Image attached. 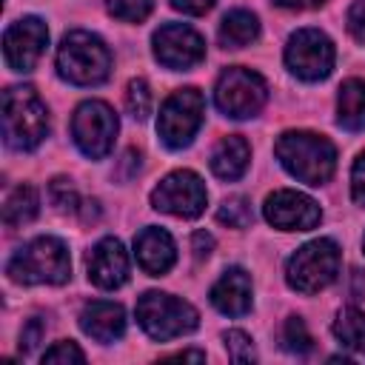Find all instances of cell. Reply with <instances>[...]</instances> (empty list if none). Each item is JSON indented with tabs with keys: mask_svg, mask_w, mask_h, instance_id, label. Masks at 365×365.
<instances>
[{
	"mask_svg": "<svg viewBox=\"0 0 365 365\" xmlns=\"http://www.w3.org/2000/svg\"><path fill=\"white\" fill-rule=\"evenodd\" d=\"M282 168L305 185H322L336 168V148L328 137L314 131H282L274 143Z\"/></svg>",
	"mask_w": 365,
	"mask_h": 365,
	"instance_id": "1",
	"label": "cell"
},
{
	"mask_svg": "<svg viewBox=\"0 0 365 365\" xmlns=\"http://www.w3.org/2000/svg\"><path fill=\"white\" fill-rule=\"evenodd\" d=\"M3 140L14 151L37 148L48 134V108L31 86L3 91Z\"/></svg>",
	"mask_w": 365,
	"mask_h": 365,
	"instance_id": "2",
	"label": "cell"
},
{
	"mask_svg": "<svg viewBox=\"0 0 365 365\" xmlns=\"http://www.w3.org/2000/svg\"><path fill=\"white\" fill-rule=\"evenodd\" d=\"M6 274L20 285H63L71 277L68 248L57 237H34L14 251Z\"/></svg>",
	"mask_w": 365,
	"mask_h": 365,
	"instance_id": "3",
	"label": "cell"
},
{
	"mask_svg": "<svg viewBox=\"0 0 365 365\" xmlns=\"http://www.w3.org/2000/svg\"><path fill=\"white\" fill-rule=\"evenodd\" d=\"M57 71L74 86H100L111 74V51L91 31H68L57 48Z\"/></svg>",
	"mask_w": 365,
	"mask_h": 365,
	"instance_id": "4",
	"label": "cell"
},
{
	"mask_svg": "<svg viewBox=\"0 0 365 365\" xmlns=\"http://www.w3.org/2000/svg\"><path fill=\"white\" fill-rule=\"evenodd\" d=\"M339 245L328 237L311 240L297 248L285 265V279L299 294H317L328 288L339 274Z\"/></svg>",
	"mask_w": 365,
	"mask_h": 365,
	"instance_id": "5",
	"label": "cell"
},
{
	"mask_svg": "<svg viewBox=\"0 0 365 365\" xmlns=\"http://www.w3.org/2000/svg\"><path fill=\"white\" fill-rule=\"evenodd\" d=\"M137 322L151 339H174L191 334L200 325V314L191 302L177 299L163 291H145L137 299Z\"/></svg>",
	"mask_w": 365,
	"mask_h": 365,
	"instance_id": "6",
	"label": "cell"
},
{
	"mask_svg": "<svg viewBox=\"0 0 365 365\" xmlns=\"http://www.w3.org/2000/svg\"><path fill=\"white\" fill-rule=\"evenodd\" d=\"M268 100V83L242 66H231L220 74L214 86V103L217 108L231 120H248L254 117Z\"/></svg>",
	"mask_w": 365,
	"mask_h": 365,
	"instance_id": "7",
	"label": "cell"
},
{
	"mask_svg": "<svg viewBox=\"0 0 365 365\" xmlns=\"http://www.w3.org/2000/svg\"><path fill=\"white\" fill-rule=\"evenodd\" d=\"M205 120V97L200 88H177L160 108L157 134L168 148H185Z\"/></svg>",
	"mask_w": 365,
	"mask_h": 365,
	"instance_id": "8",
	"label": "cell"
},
{
	"mask_svg": "<svg viewBox=\"0 0 365 365\" xmlns=\"http://www.w3.org/2000/svg\"><path fill=\"white\" fill-rule=\"evenodd\" d=\"M336 60V48L331 43V37L319 29H299L288 37L285 46V66L294 77L305 80V83H317L325 80L334 68Z\"/></svg>",
	"mask_w": 365,
	"mask_h": 365,
	"instance_id": "9",
	"label": "cell"
},
{
	"mask_svg": "<svg viewBox=\"0 0 365 365\" xmlns=\"http://www.w3.org/2000/svg\"><path fill=\"white\" fill-rule=\"evenodd\" d=\"M117 114L108 103L103 100H86L74 108L71 117V137L77 143V148L88 157V160H103L117 137Z\"/></svg>",
	"mask_w": 365,
	"mask_h": 365,
	"instance_id": "10",
	"label": "cell"
},
{
	"mask_svg": "<svg viewBox=\"0 0 365 365\" xmlns=\"http://www.w3.org/2000/svg\"><path fill=\"white\" fill-rule=\"evenodd\" d=\"M205 202H208V191H205L200 174H194L188 168L171 171L151 191V205L157 211L171 214V217H182V220L200 217L205 211Z\"/></svg>",
	"mask_w": 365,
	"mask_h": 365,
	"instance_id": "11",
	"label": "cell"
},
{
	"mask_svg": "<svg viewBox=\"0 0 365 365\" xmlns=\"http://www.w3.org/2000/svg\"><path fill=\"white\" fill-rule=\"evenodd\" d=\"M151 43H154V57L165 68H174V71H185V68L202 63V57H205V40L191 26H182V23L160 26L154 31Z\"/></svg>",
	"mask_w": 365,
	"mask_h": 365,
	"instance_id": "12",
	"label": "cell"
},
{
	"mask_svg": "<svg viewBox=\"0 0 365 365\" xmlns=\"http://www.w3.org/2000/svg\"><path fill=\"white\" fill-rule=\"evenodd\" d=\"M48 43V29L40 17H23L11 23L3 34V57L11 71H31L43 57Z\"/></svg>",
	"mask_w": 365,
	"mask_h": 365,
	"instance_id": "13",
	"label": "cell"
},
{
	"mask_svg": "<svg viewBox=\"0 0 365 365\" xmlns=\"http://www.w3.org/2000/svg\"><path fill=\"white\" fill-rule=\"evenodd\" d=\"M262 214L279 231H308L322 220L319 205L308 194H299L291 188H279V191L268 194Z\"/></svg>",
	"mask_w": 365,
	"mask_h": 365,
	"instance_id": "14",
	"label": "cell"
},
{
	"mask_svg": "<svg viewBox=\"0 0 365 365\" xmlns=\"http://www.w3.org/2000/svg\"><path fill=\"white\" fill-rule=\"evenodd\" d=\"M88 279L97 288H120L128 279V254L117 237H103L88 251Z\"/></svg>",
	"mask_w": 365,
	"mask_h": 365,
	"instance_id": "15",
	"label": "cell"
},
{
	"mask_svg": "<svg viewBox=\"0 0 365 365\" xmlns=\"http://www.w3.org/2000/svg\"><path fill=\"white\" fill-rule=\"evenodd\" d=\"M134 251H137L140 268L151 277H163L177 259V245H174L171 234L165 228H157V225H148L137 234Z\"/></svg>",
	"mask_w": 365,
	"mask_h": 365,
	"instance_id": "16",
	"label": "cell"
},
{
	"mask_svg": "<svg viewBox=\"0 0 365 365\" xmlns=\"http://www.w3.org/2000/svg\"><path fill=\"white\" fill-rule=\"evenodd\" d=\"M211 305L225 317H242L251 311V277L245 268H228L211 288Z\"/></svg>",
	"mask_w": 365,
	"mask_h": 365,
	"instance_id": "17",
	"label": "cell"
},
{
	"mask_svg": "<svg viewBox=\"0 0 365 365\" xmlns=\"http://www.w3.org/2000/svg\"><path fill=\"white\" fill-rule=\"evenodd\" d=\"M80 328L97 342H114L125 334V311L120 302L94 299L80 311Z\"/></svg>",
	"mask_w": 365,
	"mask_h": 365,
	"instance_id": "18",
	"label": "cell"
},
{
	"mask_svg": "<svg viewBox=\"0 0 365 365\" xmlns=\"http://www.w3.org/2000/svg\"><path fill=\"white\" fill-rule=\"evenodd\" d=\"M251 163V145L240 134L222 137L211 151V171L220 180H240Z\"/></svg>",
	"mask_w": 365,
	"mask_h": 365,
	"instance_id": "19",
	"label": "cell"
},
{
	"mask_svg": "<svg viewBox=\"0 0 365 365\" xmlns=\"http://www.w3.org/2000/svg\"><path fill=\"white\" fill-rule=\"evenodd\" d=\"M336 123L348 131L365 128V80L351 77L339 86L336 94Z\"/></svg>",
	"mask_w": 365,
	"mask_h": 365,
	"instance_id": "20",
	"label": "cell"
},
{
	"mask_svg": "<svg viewBox=\"0 0 365 365\" xmlns=\"http://www.w3.org/2000/svg\"><path fill=\"white\" fill-rule=\"evenodd\" d=\"M257 37H259V20L254 11H245V9L228 11L217 31V40L222 48H242V46L254 43Z\"/></svg>",
	"mask_w": 365,
	"mask_h": 365,
	"instance_id": "21",
	"label": "cell"
},
{
	"mask_svg": "<svg viewBox=\"0 0 365 365\" xmlns=\"http://www.w3.org/2000/svg\"><path fill=\"white\" fill-rule=\"evenodd\" d=\"M40 211V197H37V188L34 185H17L9 197H6V205H3V222L6 225H26L37 217Z\"/></svg>",
	"mask_w": 365,
	"mask_h": 365,
	"instance_id": "22",
	"label": "cell"
},
{
	"mask_svg": "<svg viewBox=\"0 0 365 365\" xmlns=\"http://www.w3.org/2000/svg\"><path fill=\"white\" fill-rule=\"evenodd\" d=\"M334 336L342 348L365 356V314L356 308H342L334 319Z\"/></svg>",
	"mask_w": 365,
	"mask_h": 365,
	"instance_id": "23",
	"label": "cell"
},
{
	"mask_svg": "<svg viewBox=\"0 0 365 365\" xmlns=\"http://www.w3.org/2000/svg\"><path fill=\"white\" fill-rule=\"evenodd\" d=\"M282 348L288 354H297V356L311 354L314 336L308 334V328H305V322L299 317H288L285 319V325H282Z\"/></svg>",
	"mask_w": 365,
	"mask_h": 365,
	"instance_id": "24",
	"label": "cell"
},
{
	"mask_svg": "<svg viewBox=\"0 0 365 365\" xmlns=\"http://www.w3.org/2000/svg\"><path fill=\"white\" fill-rule=\"evenodd\" d=\"M217 220L228 228H248L254 222V211L251 202L245 197H228L220 208H217Z\"/></svg>",
	"mask_w": 365,
	"mask_h": 365,
	"instance_id": "25",
	"label": "cell"
},
{
	"mask_svg": "<svg viewBox=\"0 0 365 365\" xmlns=\"http://www.w3.org/2000/svg\"><path fill=\"white\" fill-rule=\"evenodd\" d=\"M125 111L134 120H145L151 114V88L143 77L128 80V86H125Z\"/></svg>",
	"mask_w": 365,
	"mask_h": 365,
	"instance_id": "26",
	"label": "cell"
},
{
	"mask_svg": "<svg viewBox=\"0 0 365 365\" xmlns=\"http://www.w3.org/2000/svg\"><path fill=\"white\" fill-rule=\"evenodd\" d=\"M106 9L123 23H140L151 14V0H106Z\"/></svg>",
	"mask_w": 365,
	"mask_h": 365,
	"instance_id": "27",
	"label": "cell"
},
{
	"mask_svg": "<svg viewBox=\"0 0 365 365\" xmlns=\"http://www.w3.org/2000/svg\"><path fill=\"white\" fill-rule=\"evenodd\" d=\"M222 342H225V351H228V356L234 359V362H254L257 359V354H254V342H251V336L245 334V331H225L222 334Z\"/></svg>",
	"mask_w": 365,
	"mask_h": 365,
	"instance_id": "28",
	"label": "cell"
},
{
	"mask_svg": "<svg viewBox=\"0 0 365 365\" xmlns=\"http://www.w3.org/2000/svg\"><path fill=\"white\" fill-rule=\"evenodd\" d=\"M83 365L86 362V354L77 348V342L71 339H63V342H54L46 354H43V365Z\"/></svg>",
	"mask_w": 365,
	"mask_h": 365,
	"instance_id": "29",
	"label": "cell"
},
{
	"mask_svg": "<svg viewBox=\"0 0 365 365\" xmlns=\"http://www.w3.org/2000/svg\"><path fill=\"white\" fill-rule=\"evenodd\" d=\"M48 197H51V202H54L60 211H77V208H80V197H77L71 180H66V177H54V180H51Z\"/></svg>",
	"mask_w": 365,
	"mask_h": 365,
	"instance_id": "30",
	"label": "cell"
},
{
	"mask_svg": "<svg viewBox=\"0 0 365 365\" xmlns=\"http://www.w3.org/2000/svg\"><path fill=\"white\" fill-rule=\"evenodd\" d=\"M351 197L356 205L365 208V151L354 160V168H351Z\"/></svg>",
	"mask_w": 365,
	"mask_h": 365,
	"instance_id": "31",
	"label": "cell"
},
{
	"mask_svg": "<svg viewBox=\"0 0 365 365\" xmlns=\"http://www.w3.org/2000/svg\"><path fill=\"white\" fill-rule=\"evenodd\" d=\"M40 339H43V322H40L37 317H31V319L23 325V331H20V351H23V354H31Z\"/></svg>",
	"mask_w": 365,
	"mask_h": 365,
	"instance_id": "32",
	"label": "cell"
},
{
	"mask_svg": "<svg viewBox=\"0 0 365 365\" xmlns=\"http://www.w3.org/2000/svg\"><path fill=\"white\" fill-rule=\"evenodd\" d=\"M348 31L356 43H365V0H356L348 9Z\"/></svg>",
	"mask_w": 365,
	"mask_h": 365,
	"instance_id": "33",
	"label": "cell"
},
{
	"mask_svg": "<svg viewBox=\"0 0 365 365\" xmlns=\"http://www.w3.org/2000/svg\"><path fill=\"white\" fill-rule=\"evenodd\" d=\"M214 3L217 0H171V9H177V11H182V14H205V11H211L214 9Z\"/></svg>",
	"mask_w": 365,
	"mask_h": 365,
	"instance_id": "34",
	"label": "cell"
},
{
	"mask_svg": "<svg viewBox=\"0 0 365 365\" xmlns=\"http://www.w3.org/2000/svg\"><path fill=\"white\" fill-rule=\"evenodd\" d=\"M191 251H194L197 259H205V257L214 251V237L205 234V231H197V234L191 237Z\"/></svg>",
	"mask_w": 365,
	"mask_h": 365,
	"instance_id": "35",
	"label": "cell"
},
{
	"mask_svg": "<svg viewBox=\"0 0 365 365\" xmlns=\"http://www.w3.org/2000/svg\"><path fill=\"white\" fill-rule=\"evenodd\" d=\"M279 9H291V11H302V9H314V6H322L325 0H274Z\"/></svg>",
	"mask_w": 365,
	"mask_h": 365,
	"instance_id": "36",
	"label": "cell"
},
{
	"mask_svg": "<svg viewBox=\"0 0 365 365\" xmlns=\"http://www.w3.org/2000/svg\"><path fill=\"white\" fill-rule=\"evenodd\" d=\"M165 359H194V362H202L205 351H177V354H168Z\"/></svg>",
	"mask_w": 365,
	"mask_h": 365,
	"instance_id": "37",
	"label": "cell"
},
{
	"mask_svg": "<svg viewBox=\"0 0 365 365\" xmlns=\"http://www.w3.org/2000/svg\"><path fill=\"white\" fill-rule=\"evenodd\" d=\"M362 248H365V237H362Z\"/></svg>",
	"mask_w": 365,
	"mask_h": 365,
	"instance_id": "38",
	"label": "cell"
}]
</instances>
